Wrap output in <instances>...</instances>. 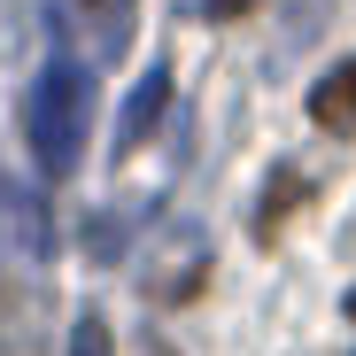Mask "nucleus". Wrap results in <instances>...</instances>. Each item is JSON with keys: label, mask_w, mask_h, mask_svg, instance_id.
I'll use <instances>...</instances> for the list:
<instances>
[{"label": "nucleus", "mask_w": 356, "mask_h": 356, "mask_svg": "<svg viewBox=\"0 0 356 356\" xmlns=\"http://www.w3.org/2000/svg\"><path fill=\"white\" fill-rule=\"evenodd\" d=\"M310 116L318 124H356V63H341L310 86Z\"/></svg>", "instance_id": "4"}, {"label": "nucleus", "mask_w": 356, "mask_h": 356, "mask_svg": "<svg viewBox=\"0 0 356 356\" xmlns=\"http://www.w3.org/2000/svg\"><path fill=\"white\" fill-rule=\"evenodd\" d=\"M86 116H93V70L78 54H47L31 101H24V132H31V163L47 178H70L86 155Z\"/></svg>", "instance_id": "1"}, {"label": "nucleus", "mask_w": 356, "mask_h": 356, "mask_svg": "<svg viewBox=\"0 0 356 356\" xmlns=\"http://www.w3.org/2000/svg\"><path fill=\"white\" fill-rule=\"evenodd\" d=\"M163 101H170V78H163V70H147V78L132 86V101H124V124H116V155H132V147L147 140V124L163 116Z\"/></svg>", "instance_id": "3"}, {"label": "nucleus", "mask_w": 356, "mask_h": 356, "mask_svg": "<svg viewBox=\"0 0 356 356\" xmlns=\"http://www.w3.org/2000/svg\"><path fill=\"white\" fill-rule=\"evenodd\" d=\"M0 248L24 264H47V209L31 194H16L8 178H0Z\"/></svg>", "instance_id": "2"}, {"label": "nucleus", "mask_w": 356, "mask_h": 356, "mask_svg": "<svg viewBox=\"0 0 356 356\" xmlns=\"http://www.w3.org/2000/svg\"><path fill=\"white\" fill-rule=\"evenodd\" d=\"M248 8H256V0H209V16H217V24H232V16H248Z\"/></svg>", "instance_id": "5"}]
</instances>
